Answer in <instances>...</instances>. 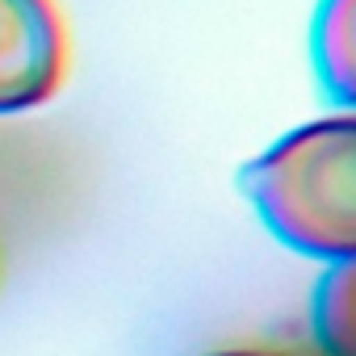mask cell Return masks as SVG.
Returning <instances> with one entry per match:
<instances>
[{
    "label": "cell",
    "instance_id": "6da1fadb",
    "mask_svg": "<svg viewBox=\"0 0 356 356\" xmlns=\"http://www.w3.org/2000/svg\"><path fill=\"white\" fill-rule=\"evenodd\" d=\"M264 227L293 252L339 264L356 256V122L348 113L289 130L243 168Z\"/></svg>",
    "mask_w": 356,
    "mask_h": 356
},
{
    "label": "cell",
    "instance_id": "7a4b0ae2",
    "mask_svg": "<svg viewBox=\"0 0 356 356\" xmlns=\"http://www.w3.org/2000/svg\"><path fill=\"white\" fill-rule=\"evenodd\" d=\"M67 72V34L55 0H0V113L51 101Z\"/></svg>",
    "mask_w": 356,
    "mask_h": 356
},
{
    "label": "cell",
    "instance_id": "3957f363",
    "mask_svg": "<svg viewBox=\"0 0 356 356\" xmlns=\"http://www.w3.org/2000/svg\"><path fill=\"white\" fill-rule=\"evenodd\" d=\"M314 67L335 105L356 97V0H323L314 17Z\"/></svg>",
    "mask_w": 356,
    "mask_h": 356
},
{
    "label": "cell",
    "instance_id": "277c9868",
    "mask_svg": "<svg viewBox=\"0 0 356 356\" xmlns=\"http://www.w3.org/2000/svg\"><path fill=\"white\" fill-rule=\"evenodd\" d=\"M314 339L327 356H356V268L339 260L314 289Z\"/></svg>",
    "mask_w": 356,
    "mask_h": 356
},
{
    "label": "cell",
    "instance_id": "5b68a950",
    "mask_svg": "<svg viewBox=\"0 0 356 356\" xmlns=\"http://www.w3.org/2000/svg\"><path fill=\"white\" fill-rule=\"evenodd\" d=\"M214 356H277V352H260V348H231V352H214Z\"/></svg>",
    "mask_w": 356,
    "mask_h": 356
}]
</instances>
